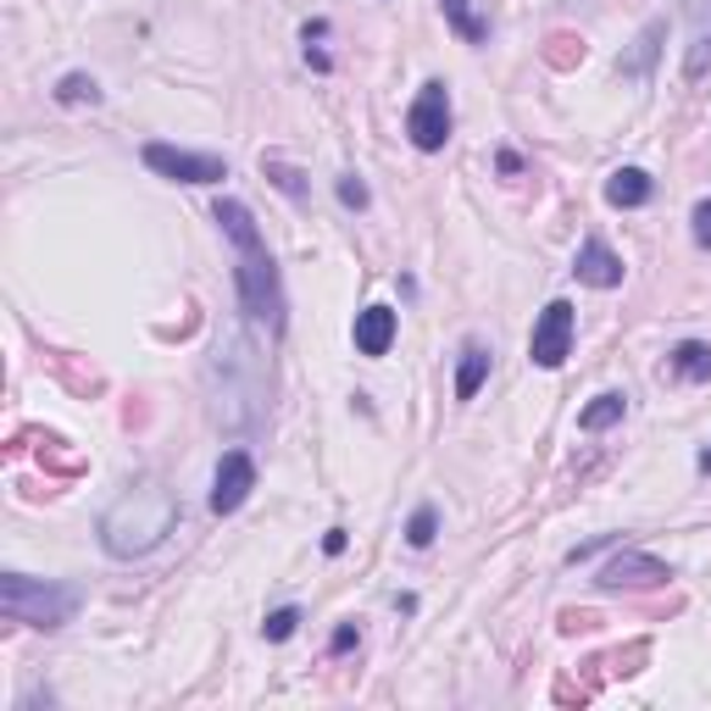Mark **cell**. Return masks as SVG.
Returning <instances> with one entry per match:
<instances>
[{
    "instance_id": "cell-11",
    "label": "cell",
    "mask_w": 711,
    "mask_h": 711,
    "mask_svg": "<svg viewBox=\"0 0 711 711\" xmlns=\"http://www.w3.org/2000/svg\"><path fill=\"white\" fill-rule=\"evenodd\" d=\"M711 73V0H689V51H683V79Z\"/></svg>"
},
{
    "instance_id": "cell-15",
    "label": "cell",
    "mask_w": 711,
    "mask_h": 711,
    "mask_svg": "<svg viewBox=\"0 0 711 711\" xmlns=\"http://www.w3.org/2000/svg\"><path fill=\"white\" fill-rule=\"evenodd\" d=\"M484 379H490V344H467L462 362H456V401H462V406L478 401Z\"/></svg>"
},
{
    "instance_id": "cell-6",
    "label": "cell",
    "mask_w": 711,
    "mask_h": 711,
    "mask_svg": "<svg viewBox=\"0 0 711 711\" xmlns=\"http://www.w3.org/2000/svg\"><path fill=\"white\" fill-rule=\"evenodd\" d=\"M140 156H145L151 173H162V178H173V184H223V178H228V162H223V156H206V151H178V145L151 140Z\"/></svg>"
},
{
    "instance_id": "cell-9",
    "label": "cell",
    "mask_w": 711,
    "mask_h": 711,
    "mask_svg": "<svg viewBox=\"0 0 711 711\" xmlns=\"http://www.w3.org/2000/svg\"><path fill=\"white\" fill-rule=\"evenodd\" d=\"M573 272H578V284H589V289H617V284H622V256H617L606 239H584L578 256H573Z\"/></svg>"
},
{
    "instance_id": "cell-14",
    "label": "cell",
    "mask_w": 711,
    "mask_h": 711,
    "mask_svg": "<svg viewBox=\"0 0 711 711\" xmlns=\"http://www.w3.org/2000/svg\"><path fill=\"white\" fill-rule=\"evenodd\" d=\"M667 373H672V379H683V384H711V344H705V339H683V344H672Z\"/></svg>"
},
{
    "instance_id": "cell-1",
    "label": "cell",
    "mask_w": 711,
    "mask_h": 711,
    "mask_svg": "<svg viewBox=\"0 0 711 711\" xmlns=\"http://www.w3.org/2000/svg\"><path fill=\"white\" fill-rule=\"evenodd\" d=\"M184 523V506L173 490L162 484H134L128 495H117L101 517V545L106 556L117 561H134V556H151L156 545H167V534Z\"/></svg>"
},
{
    "instance_id": "cell-7",
    "label": "cell",
    "mask_w": 711,
    "mask_h": 711,
    "mask_svg": "<svg viewBox=\"0 0 711 711\" xmlns=\"http://www.w3.org/2000/svg\"><path fill=\"white\" fill-rule=\"evenodd\" d=\"M250 490H256V462H250V451H223V462H217V473H212V512H217V517H234V512L250 501Z\"/></svg>"
},
{
    "instance_id": "cell-3",
    "label": "cell",
    "mask_w": 711,
    "mask_h": 711,
    "mask_svg": "<svg viewBox=\"0 0 711 711\" xmlns=\"http://www.w3.org/2000/svg\"><path fill=\"white\" fill-rule=\"evenodd\" d=\"M234 284H239V306L250 311V322H261L267 333H284V284H278L272 256H267V250L239 256Z\"/></svg>"
},
{
    "instance_id": "cell-16",
    "label": "cell",
    "mask_w": 711,
    "mask_h": 711,
    "mask_svg": "<svg viewBox=\"0 0 711 711\" xmlns=\"http://www.w3.org/2000/svg\"><path fill=\"white\" fill-rule=\"evenodd\" d=\"M661 40H667V18H650L645 34L633 40V56H622V79H650V62H656Z\"/></svg>"
},
{
    "instance_id": "cell-8",
    "label": "cell",
    "mask_w": 711,
    "mask_h": 711,
    "mask_svg": "<svg viewBox=\"0 0 711 711\" xmlns=\"http://www.w3.org/2000/svg\"><path fill=\"white\" fill-rule=\"evenodd\" d=\"M672 573L656 561V556H645V550H617L606 567H600V589H656V584H667Z\"/></svg>"
},
{
    "instance_id": "cell-17",
    "label": "cell",
    "mask_w": 711,
    "mask_h": 711,
    "mask_svg": "<svg viewBox=\"0 0 711 711\" xmlns=\"http://www.w3.org/2000/svg\"><path fill=\"white\" fill-rule=\"evenodd\" d=\"M622 418H628V395L606 390V395H595V401L578 412V429H584V434H606V429H617Z\"/></svg>"
},
{
    "instance_id": "cell-22",
    "label": "cell",
    "mask_w": 711,
    "mask_h": 711,
    "mask_svg": "<svg viewBox=\"0 0 711 711\" xmlns=\"http://www.w3.org/2000/svg\"><path fill=\"white\" fill-rule=\"evenodd\" d=\"M295 628H300V611L295 606H278L267 622H261V633L272 639V645H284V639H295Z\"/></svg>"
},
{
    "instance_id": "cell-10",
    "label": "cell",
    "mask_w": 711,
    "mask_h": 711,
    "mask_svg": "<svg viewBox=\"0 0 711 711\" xmlns=\"http://www.w3.org/2000/svg\"><path fill=\"white\" fill-rule=\"evenodd\" d=\"M395 328H401L395 306H368V311H356V350H362V356H390Z\"/></svg>"
},
{
    "instance_id": "cell-27",
    "label": "cell",
    "mask_w": 711,
    "mask_h": 711,
    "mask_svg": "<svg viewBox=\"0 0 711 711\" xmlns=\"http://www.w3.org/2000/svg\"><path fill=\"white\" fill-rule=\"evenodd\" d=\"M694 467H700V473H711V445H705V451L694 456Z\"/></svg>"
},
{
    "instance_id": "cell-18",
    "label": "cell",
    "mask_w": 711,
    "mask_h": 711,
    "mask_svg": "<svg viewBox=\"0 0 711 711\" xmlns=\"http://www.w3.org/2000/svg\"><path fill=\"white\" fill-rule=\"evenodd\" d=\"M440 12H445V23H451L467 45H484V40H490V23L473 12V0H440Z\"/></svg>"
},
{
    "instance_id": "cell-25",
    "label": "cell",
    "mask_w": 711,
    "mask_h": 711,
    "mask_svg": "<svg viewBox=\"0 0 711 711\" xmlns=\"http://www.w3.org/2000/svg\"><path fill=\"white\" fill-rule=\"evenodd\" d=\"M350 645H362V628H356V622H339V628H333V639H328V650H333V656H344Z\"/></svg>"
},
{
    "instance_id": "cell-5",
    "label": "cell",
    "mask_w": 711,
    "mask_h": 711,
    "mask_svg": "<svg viewBox=\"0 0 711 711\" xmlns=\"http://www.w3.org/2000/svg\"><path fill=\"white\" fill-rule=\"evenodd\" d=\"M406 134H412V145H418L423 156L445 151V140H451V84H445V79H429V84L418 90V101H412V112H406Z\"/></svg>"
},
{
    "instance_id": "cell-21",
    "label": "cell",
    "mask_w": 711,
    "mask_h": 711,
    "mask_svg": "<svg viewBox=\"0 0 711 711\" xmlns=\"http://www.w3.org/2000/svg\"><path fill=\"white\" fill-rule=\"evenodd\" d=\"M434 534H440V512H434V506H418L412 523H406V545H412V550H429Z\"/></svg>"
},
{
    "instance_id": "cell-24",
    "label": "cell",
    "mask_w": 711,
    "mask_h": 711,
    "mask_svg": "<svg viewBox=\"0 0 711 711\" xmlns=\"http://www.w3.org/2000/svg\"><path fill=\"white\" fill-rule=\"evenodd\" d=\"M689 234H694V245H700V250H711V200H700V206H694Z\"/></svg>"
},
{
    "instance_id": "cell-4",
    "label": "cell",
    "mask_w": 711,
    "mask_h": 711,
    "mask_svg": "<svg viewBox=\"0 0 711 711\" xmlns=\"http://www.w3.org/2000/svg\"><path fill=\"white\" fill-rule=\"evenodd\" d=\"M573 333H578V311H573V300H550L545 311H539V322H534V333H528V362L534 368H545V373H556L567 356H573Z\"/></svg>"
},
{
    "instance_id": "cell-2",
    "label": "cell",
    "mask_w": 711,
    "mask_h": 711,
    "mask_svg": "<svg viewBox=\"0 0 711 711\" xmlns=\"http://www.w3.org/2000/svg\"><path fill=\"white\" fill-rule=\"evenodd\" d=\"M73 611H79V589L73 584L29 578V573H0V617H7V622L56 633V628L73 622Z\"/></svg>"
},
{
    "instance_id": "cell-23",
    "label": "cell",
    "mask_w": 711,
    "mask_h": 711,
    "mask_svg": "<svg viewBox=\"0 0 711 711\" xmlns=\"http://www.w3.org/2000/svg\"><path fill=\"white\" fill-rule=\"evenodd\" d=\"M339 206H350V212H368V206H373L368 184L356 178V173H344V178H339Z\"/></svg>"
},
{
    "instance_id": "cell-20",
    "label": "cell",
    "mask_w": 711,
    "mask_h": 711,
    "mask_svg": "<svg viewBox=\"0 0 711 711\" xmlns=\"http://www.w3.org/2000/svg\"><path fill=\"white\" fill-rule=\"evenodd\" d=\"M56 101H62V106H101V84H95L90 73H68V79L56 84Z\"/></svg>"
},
{
    "instance_id": "cell-13",
    "label": "cell",
    "mask_w": 711,
    "mask_h": 711,
    "mask_svg": "<svg viewBox=\"0 0 711 711\" xmlns=\"http://www.w3.org/2000/svg\"><path fill=\"white\" fill-rule=\"evenodd\" d=\"M650 195H656V184H650L645 167H617V173L606 178V206H617V212H633V206H645Z\"/></svg>"
},
{
    "instance_id": "cell-26",
    "label": "cell",
    "mask_w": 711,
    "mask_h": 711,
    "mask_svg": "<svg viewBox=\"0 0 711 711\" xmlns=\"http://www.w3.org/2000/svg\"><path fill=\"white\" fill-rule=\"evenodd\" d=\"M344 545H350V539H344V528H328V534H322V550H328V556H339Z\"/></svg>"
},
{
    "instance_id": "cell-12",
    "label": "cell",
    "mask_w": 711,
    "mask_h": 711,
    "mask_svg": "<svg viewBox=\"0 0 711 711\" xmlns=\"http://www.w3.org/2000/svg\"><path fill=\"white\" fill-rule=\"evenodd\" d=\"M212 217H217V228L234 239V250H239V256L267 250V245H261V228H256V217H250V206H245V200H217V206H212Z\"/></svg>"
},
{
    "instance_id": "cell-19",
    "label": "cell",
    "mask_w": 711,
    "mask_h": 711,
    "mask_svg": "<svg viewBox=\"0 0 711 711\" xmlns=\"http://www.w3.org/2000/svg\"><path fill=\"white\" fill-rule=\"evenodd\" d=\"M261 173H267V178H272V189H284L295 206H306V200H311V184H306V173H300V167H289L284 156H261Z\"/></svg>"
}]
</instances>
